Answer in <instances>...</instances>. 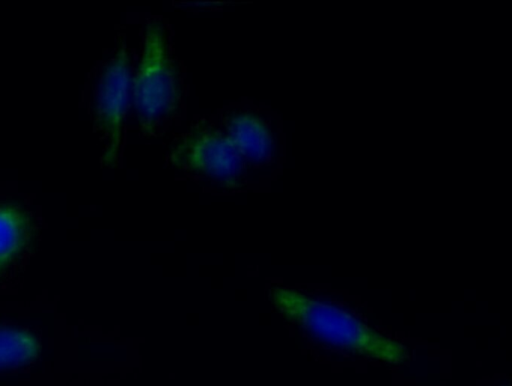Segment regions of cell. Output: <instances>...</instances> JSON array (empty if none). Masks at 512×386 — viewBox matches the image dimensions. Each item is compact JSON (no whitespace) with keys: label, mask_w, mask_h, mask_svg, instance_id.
Listing matches in <instances>:
<instances>
[{"label":"cell","mask_w":512,"mask_h":386,"mask_svg":"<svg viewBox=\"0 0 512 386\" xmlns=\"http://www.w3.org/2000/svg\"><path fill=\"white\" fill-rule=\"evenodd\" d=\"M274 298L289 319L319 342L338 351L388 363H400L407 356L406 348L400 342L368 327L337 306L293 290L279 289Z\"/></svg>","instance_id":"1"},{"label":"cell","mask_w":512,"mask_h":386,"mask_svg":"<svg viewBox=\"0 0 512 386\" xmlns=\"http://www.w3.org/2000/svg\"><path fill=\"white\" fill-rule=\"evenodd\" d=\"M132 90L139 121L147 129L169 115L176 106L175 71L164 30L158 22L147 26Z\"/></svg>","instance_id":"2"},{"label":"cell","mask_w":512,"mask_h":386,"mask_svg":"<svg viewBox=\"0 0 512 386\" xmlns=\"http://www.w3.org/2000/svg\"><path fill=\"white\" fill-rule=\"evenodd\" d=\"M172 162L206 177L226 180L238 176L243 157L226 132L213 127H197L173 147Z\"/></svg>","instance_id":"3"},{"label":"cell","mask_w":512,"mask_h":386,"mask_svg":"<svg viewBox=\"0 0 512 386\" xmlns=\"http://www.w3.org/2000/svg\"><path fill=\"white\" fill-rule=\"evenodd\" d=\"M129 86V62L122 47L104 70L98 95V117L107 139L105 161L108 163L113 162L118 153L128 107Z\"/></svg>","instance_id":"4"},{"label":"cell","mask_w":512,"mask_h":386,"mask_svg":"<svg viewBox=\"0 0 512 386\" xmlns=\"http://www.w3.org/2000/svg\"><path fill=\"white\" fill-rule=\"evenodd\" d=\"M227 124V134L242 155L253 162H264L270 152L272 139L267 125L252 113L232 115Z\"/></svg>","instance_id":"5"},{"label":"cell","mask_w":512,"mask_h":386,"mask_svg":"<svg viewBox=\"0 0 512 386\" xmlns=\"http://www.w3.org/2000/svg\"><path fill=\"white\" fill-rule=\"evenodd\" d=\"M38 350L37 340L31 334L0 325V369L25 364L36 357Z\"/></svg>","instance_id":"6"},{"label":"cell","mask_w":512,"mask_h":386,"mask_svg":"<svg viewBox=\"0 0 512 386\" xmlns=\"http://www.w3.org/2000/svg\"><path fill=\"white\" fill-rule=\"evenodd\" d=\"M26 232L21 212L15 208H0V270L22 249Z\"/></svg>","instance_id":"7"}]
</instances>
